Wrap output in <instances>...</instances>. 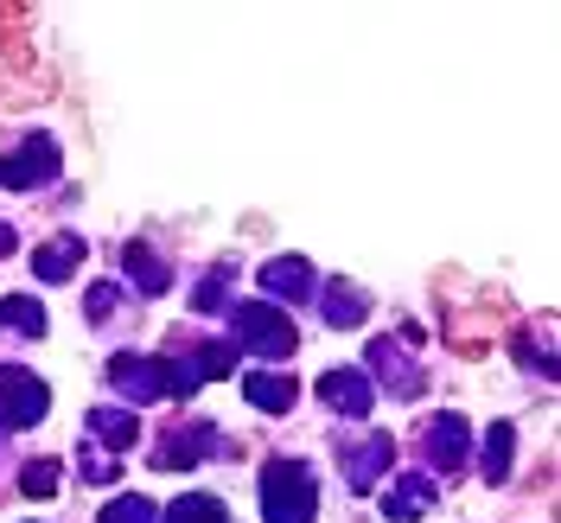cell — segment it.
<instances>
[{
    "mask_svg": "<svg viewBox=\"0 0 561 523\" xmlns=\"http://www.w3.org/2000/svg\"><path fill=\"white\" fill-rule=\"evenodd\" d=\"M243 396H249V409H262V416H287V409L300 402V384L280 377V371H249Z\"/></svg>",
    "mask_w": 561,
    "mask_h": 523,
    "instance_id": "obj_10",
    "label": "cell"
},
{
    "mask_svg": "<svg viewBox=\"0 0 561 523\" xmlns=\"http://www.w3.org/2000/svg\"><path fill=\"white\" fill-rule=\"evenodd\" d=\"M230 326H237V345H249L255 357H294V345H300V332H294L287 307H268V300H243V307H230Z\"/></svg>",
    "mask_w": 561,
    "mask_h": 523,
    "instance_id": "obj_3",
    "label": "cell"
},
{
    "mask_svg": "<svg viewBox=\"0 0 561 523\" xmlns=\"http://www.w3.org/2000/svg\"><path fill=\"white\" fill-rule=\"evenodd\" d=\"M103 523H160V511H153L140 491H128V498H115V504L103 511Z\"/></svg>",
    "mask_w": 561,
    "mask_h": 523,
    "instance_id": "obj_22",
    "label": "cell"
},
{
    "mask_svg": "<svg viewBox=\"0 0 561 523\" xmlns=\"http://www.w3.org/2000/svg\"><path fill=\"white\" fill-rule=\"evenodd\" d=\"M370 371H383L389 384H396V396H421V389H427V377H421V371H409V364L389 351V339H377V345H370Z\"/></svg>",
    "mask_w": 561,
    "mask_h": 523,
    "instance_id": "obj_18",
    "label": "cell"
},
{
    "mask_svg": "<svg viewBox=\"0 0 561 523\" xmlns=\"http://www.w3.org/2000/svg\"><path fill=\"white\" fill-rule=\"evenodd\" d=\"M108 384L128 396V409H140V402H160V396H192L198 377L179 357H135V351H122V357H108Z\"/></svg>",
    "mask_w": 561,
    "mask_h": 523,
    "instance_id": "obj_1",
    "label": "cell"
},
{
    "mask_svg": "<svg viewBox=\"0 0 561 523\" xmlns=\"http://www.w3.org/2000/svg\"><path fill=\"white\" fill-rule=\"evenodd\" d=\"M58 479H65L58 459H33V466L20 473V491H26V498H58Z\"/></svg>",
    "mask_w": 561,
    "mask_h": 523,
    "instance_id": "obj_21",
    "label": "cell"
},
{
    "mask_svg": "<svg viewBox=\"0 0 561 523\" xmlns=\"http://www.w3.org/2000/svg\"><path fill=\"white\" fill-rule=\"evenodd\" d=\"M58 167H65L58 140L51 135H26L13 154H0V185H7V192H33V185H51Z\"/></svg>",
    "mask_w": 561,
    "mask_h": 523,
    "instance_id": "obj_4",
    "label": "cell"
},
{
    "mask_svg": "<svg viewBox=\"0 0 561 523\" xmlns=\"http://www.w3.org/2000/svg\"><path fill=\"white\" fill-rule=\"evenodd\" d=\"M434 511V479L427 473H409V479H396V486L383 491V518L389 523H415Z\"/></svg>",
    "mask_w": 561,
    "mask_h": 523,
    "instance_id": "obj_9",
    "label": "cell"
},
{
    "mask_svg": "<svg viewBox=\"0 0 561 523\" xmlns=\"http://www.w3.org/2000/svg\"><path fill=\"white\" fill-rule=\"evenodd\" d=\"M230 371H237V351H230V345H205V351H198V364H192V377H198V384H205V377H230Z\"/></svg>",
    "mask_w": 561,
    "mask_h": 523,
    "instance_id": "obj_23",
    "label": "cell"
},
{
    "mask_svg": "<svg viewBox=\"0 0 561 523\" xmlns=\"http://www.w3.org/2000/svg\"><path fill=\"white\" fill-rule=\"evenodd\" d=\"M160 523H230V511H224V498H210V491H185Z\"/></svg>",
    "mask_w": 561,
    "mask_h": 523,
    "instance_id": "obj_19",
    "label": "cell"
},
{
    "mask_svg": "<svg viewBox=\"0 0 561 523\" xmlns=\"http://www.w3.org/2000/svg\"><path fill=\"white\" fill-rule=\"evenodd\" d=\"M210 441H217L210 428H173V434H167V441L153 447V466H160V473H179V466H198L205 454H217Z\"/></svg>",
    "mask_w": 561,
    "mask_h": 523,
    "instance_id": "obj_12",
    "label": "cell"
},
{
    "mask_svg": "<svg viewBox=\"0 0 561 523\" xmlns=\"http://www.w3.org/2000/svg\"><path fill=\"white\" fill-rule=\"evenodd\" d=\"M421 441H427V466H440V473H459L466 466V421L459 416H434Z\"/></svg>",
    "mask_w": 561,
    "mask_h": 523,
    "instance_id": "obj_11",
    "label": "cell"
},
{
    "mask_svg": "<svg viewBox=\"0 0 561 523\" xmlns=\"http://www.w3.org/2000/svg\"><path fill=\"white\" fill-rule=\"evenodd\" d=\"M13 249H20V243H13V230H7V224H0V255H13Z\"/></svg>",
    "mask_w": 561,
    "mask_h": 523,
    "instance_id": "obj_27",
    "label": "cell"
},
{
    "mask_svg": "<svg viewBox=\"0 0 561 523\" xmlns=\"http://www.w3.org/2000/svg\"><path fill=\"white\" fill-rule=\"evenodd\" d=\"M83 473H90V479H96V486H108V479H115V459L90 454V459H83Z\"/></svg>",
    "mask_w": 561,
    "mask_h": 523,
    "instance_id": "obj_26",
    "label": "cell"
},
{
    "mask_svg": "<svg viewBox=\"0 0 561 523\" xmlns=\"http://www.w3.org/2000/svg\"><path fill=\"white\" fill-rule=\"evenodd\" d=\"M319 314H325V326H364V319H370V300H364L351 281H325Z\"/></svg>",
    "mask_w": 561,
    "mask_h": 523,
    "instance_id": "obj_14",
    "label": "cell"
},
{
    "mask_svg": "<svg viewBox=\"0 0 561 523\" xmlns=\"http://www.w3.org/2000/svg\"><path fill=\"white\" fill-rule=\"evenodd\" d=\"M224 300H230V294H224V275H210L205 287H198V294H192V307H198V314H217V307H224Z\"/></svg>",
    "mask_w": 561,
    "mask_h": 523,
    "instance_id": "obj_25",
    "label": "cell"
},
{
    "mask_svg": "<svg viewBox=\"0 0 561 523\" xmlns=\"http://www.w3.org/2000/svg\"><path fill=\"white\" fill-rule=\"evenodd\" d=\"M115 300H122V287H115V281H96V287H90V300H83V314L108 319V314H115Z\"/></svg>",
    "mask_w": 561,
    "mask_h": 523,
    "instance_id": "obj_24",
    "label": "cell"
},
{
    "mask_svg": "<svg viewBox=\"0 0 561 523\" xmlns=\"http://www.w3.org/2000/svg\"><path fill=\"white\" fill-rule=\"evenodd\" d=\"M389 459H396V441H389V434H364V441H351L345 447V486L370 491L389 473Z\"/></svg>",
    "mask_w": 561,
    "mask_h": 523,
    "instance_id": "obj_8",
    "label": "cell"
},
{
    "mask_svg": "<svg viewBox=\"0 0 561 523\" xmlns=\"http://www.w3.org/2000/svg\"><path fill=\"white\" fill-rule=\"evenodd\" d=\"M51 409V389L38 384L33 371H20V364H0V428H38Z\"/></svg>",
    "mask_w": 561,
    "mask_h": 523,
    "instance_id": "obj_5",
    "label": "cell"
},
{
    "mask_svg": "<svg viewBox=\"0 0 561 523\" xmlns=\"http://www.w3.org/2000/svg\"><path fill=\"white\" fill-rule=\"evenodd\" d=\"M319 396H325L332 416H351V421H364L377 409V389H370L364 371H325V377H319Z\"/></svg>",
    "mask_w": 561,
    "mask_h": 523,
    "instance_id": "obj_7",
    "label": "cell"
},
{
    "mask_svg": "<svg viewBox=\"0 0 561 523\" xmlns=\"http://www.w3.org/2000/svg\"><path fill=\"white\" fill-rule=\"evenodd\" d=\"M83 262V237H51V243L33 249V275L38 281H70Z\"/></svg>",
    "mask_w": 561,
    "mask_h": 523,
    "instance_id": "obj_13",
    "label": "cell"
},
{
    "mask_svg": "<svg viewBox=\"0 0 561 523\" xmlns=\"http://www.w3.org/2000/svg\"><path fill=\"white\" fill-rule=\"evenodd\" d=\"M262 294H268V307H294V300H307V294H319L313 287V262L307 255H275V262H262Z\"/></svg>",
    "mask_w": 561,
    "mask_h": 523,
    "instance_id": "obj_6",
    "label": "cell"
},
{
    "mask_svg": "<svg viewBox=\"0 0 561 523\" xmlns=\"http://www.w3.org/2000/svg\"><path fill=\"white\" fill-rule=\"evenodd\" d=\"M511 454H517V428H511V421H491L485 454H479V473H485V486H504V479H511Z\"/></svg>",
    "mask_w": 561,
    "mask_h": 523,
    "instance_id": "obj_15",
    "label": "cell"
},
{
    "mask_svg": "<svg viewBox=\"0 0 561 523\" xmlns=\"http://www.w3.org/2000/svg\"><path fill=\"white\" fill-rule=\"evenodd\" d=\"M319 491L307 459H268L262 466V523H313Z\"/></svg>",
    "mask_w": 561,
    "mask_h": 523,
    "instance_id": "obj_2",
    "label": "cell"
},
{
    "mask_svg": "<svg viewBox=\"0 0 561 523\" xmlns=\"http://www.w3.org/2000/svg\"><path fill=\"white\" fill-rule=\"evenodd\" d=\"M122 269L135 275L140 294H167V287H173V269H167V262H160L147 243H128V249H122Z\"/></svg>",
    "mask_w": 561,
    "mask_h": 523,
    "instance_id": "obj_16",
    "label": "cell"
},
{
    "mask_svg": "<svg viewBox=\"0 0 561 523\" xmlns=\"http://www.w3.org/2000/svg\"><path fill=\"white\" fill-rule=\"evenodd\" d=\"M90 434L96 441H108V447H135L140 441V421H135V409H90Z\"/></svg>",
    "mask_w": 561,
    "mask_h": 523,
    "instance_id": "obj_17",
    "label": "cell"
},
{
    "mask_svg": "<svg viewBox=\"0 0 561 523\" xmlns=\"http://www.w3.org/2000/svg\"><path fill=\"white\" fill-rule=\"evenodd\" d=\"M0 326H7V332H45V307H38L33 294H7V300H0Z\"/></svg>",
    "mask_w": 561,
    "mask_h": 523,
    "instance_id": "obj_20",
    "label": "cell"
}]
</instances>
